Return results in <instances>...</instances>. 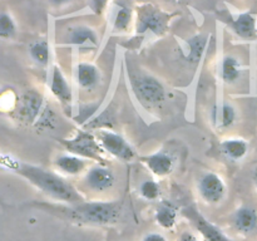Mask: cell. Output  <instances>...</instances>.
I'll use <instances>...</instances> for the list:
<instances>
[{"instance_id": "cell-1", "label": "cell", "mask_w": 257, "mask_h": 241, "mask_svg": "<svg viewBox=\"0 0 257 241\" xmlns=\"http://www.w3.org/2000/svg\"><path fill=\"white\" fill-rule=\"evenodd\" d=\"M15 172L53 200L62 201L69 205L83 202L80 193L58 173L29 163H18Z\"/></svg>"}, {"instance_id": "cell-2", "label": "cell", "mask_w": 257, "mask_h": 241, "mask_svg": "<svg viewBox=\"0 0 257 241\" xmlns=\"http://www.w3.org/2000/svg\"><path fill=\"white\" fill-rule=\"evenodd\" d=\"M120 201H83L67 208L68 217L79 225L109 226L118 222L122 213Z\"/></svg>"}, {"instance_id": "cell-3", "label": "cell", "mask_w": 257, "mask_h": 241, "mask_svg": "<svg viewBox=\"0 0 257 241\" xmlns=\"http://www.w3.org/2000/svg\"><path fill=\"white\" fill-rule=\"evenodd\" d=\"M18 114L20 119L39 128H53L55 125L53 109L45 103L44 98L34 90L23 95L18 107Z\"/></svg>"}, {"instance_id": "cell-4", "label": "cell", "mask_w": 257, "mask_h": 241, "mask_svg": "<svg viewBox=\"0 0 257 241\" xmlns=\"http://www.w3.org/2000/svg\"><path fill=\"white\" fill-rule=\"evenodd\" d=\"M173 14L160 9L156 5L138 4L136 7V30L138 34H151L162 37L170 29Z\"/></svg>"}, {"instance_id": "cell-5", "label": "cell", "mask_w": 257, "mask_h": 241, "mask_svg": "<svg viewBox=\"0 0 257 241\" xmlns=\"http://www.w3.org/2000/svg\"><path fill=\"white\" fill-rule=\"evenodd\" d=\"M132 89L137 99L146 107H157L166 99V89L157 78L138 74L132 78Z\"/></svg>"}, {"instance_id": "cell-6", "label": "cell", "mask_w": 257, "mask_h": 241, "mask_svg": "<svg viewBox=\"0 0 257 241\" xmlns=\"http://www.w3.org/2000/svg\"><path fill=\"white\" fill-rule=\"evenodd\" d=\"M60 142L64 146L65 150L68 151V153L79 156V157L89 161H98V162L104 161V158H103L104 151L100 147L97 137L93 133L85 132V131H78L73 138L62 140Z\"/></svg>"}, {"instance_id": "cell-7", "label": "cell", "mask_w": 257, "mask_h": 241, "mask_svg": "<svg viewBox=\"0 0 257 241\" xmlns=\"http://www.w3.org/2000/svg\"><path fill=\"white\" fill-rule=\"evenodd\" d=\"M94 135L103 151L112 156V157L124 161V162L132 161L135 158V150L130 145V142L123 136H120L119 133L108 130H100L97 131Z\"/></svg>"}, {"instance_id": "cell-8", "label": "cell", "mask_w": 257, "mask_h": 241, "mask_svg": "<svg viewBox=\"0 0 257 241\" xmlns=\"http://www.w3.org/2000/svg\"><path fill=\"white\" fill-rule=\"evenodd\" d=\"M201 198L208 205H217L225 198L227 188L223 178L215 172H206L201 176L197 185Z\"/></svg>"}, {"instance_id": "cell-9", "label": "cell", "mask_w": 257, "mask_h": 241, "mask_svg": "<svg viewBox=\"0 0 257 241\" xmlns=\"http://www.w3.org/2000/svg\"><path fill=\"white\" fill-rule=\"evenodd\" d=\"M187 218H190L196 230L200 232L203 241H233L225 231L221 230L217 225L208 221L203 215H201L196 208L188 207L183 211Z\"/></svg>"}, {"instance_id": "cell-10", "label": "cell", "mask_w": 257, "mask_h": 241, "mask_svg": "<svg viewBox=\"0 0 257 241\" xmlns=\"http://www.w3.org/2000/svg\"><path fill=\"white\" fill-rule=\"evenodd\" d=\"M84 182L85 186L94 192H104L114 186L115 173L112 168L104 165L92 166L85 172Z\"/></svg>"}, {"instance_id": "cell-11", "label": "cell", "mask_w": 257, "mask_h": 241, "mask_svg": "<svg viewBox=\"0 0 257 241\" xmlns=\"http://www.w3.org/2000/svg\"><path fill=\"white\" fill-rule=\"evenodd\" d=\"M141 162L157 177H166L173 172L176 167V156L166 150L157 151L151 155L141 157Z\"/></svg>"}, {"instance_id": "cell-12", "label": "cell", "mask_w": 257, "mask_h": 241, "mask_svg": "<svg viewBox=\"0 0 257 241\" xmlns=\"http://www.w3.org/2000/svg\"><path fill=\"white\" fill-rule=\"evenodd\" d=\"M231 225L240 235H252L257 231V210L250 205L240 206L231 216Z\"/></svg>"}, {"instance_id": "cell-13", "label": "cell", "mask_w": 257, "mask_h": 241, "mask_svg": "<svg viewBox=\"0 0 257 241\" xmlns=\"http://www.w3.org/2000/svg\"><path fill=\"white\" fill-rule=\"evenodd\" d=\"M74 79L78 87L85 90H92L99 85L102 74L97 65L88 62L78 63L74 70Z\"/></svg>"}, {"instance_id": "cell-14", "label": "cell", "mask_w": 257, "mask_h": 241, "mask_svg": "<svg viewBox=\"0 0 257 241\" xmlns=\"http://www.w3.org/2000/svg\"><path fill=\"white\" fill-rule=\"evenodd\" d=\"M230 28L238 38L252 40L257 37V19L251 13H241L230 20Z\"/></svg>"}, {"instance_id": "cell-15", "label": "cell", "mask_w": 257, "mask_h": 241, "mask_svg": "<svg viewBox=\"0 0 257 241\" xmlns=\"http://www.w3.org/2000/svg\"><path fill=\"white\" fill-rule=\"evenodd\" d=\"M67 42L80 48H94L99 43L97 32L88 25H75L68 29Z\"/></svg>"}, {"instance_id": "cell-16", "label": "cell", "mask_w": 257, "mask_h": 241, "mask_svg": "<svg viewBox=\"0 0 257 241\" xmlns=\"http://www.w3.org/2000/svg\"><path fill=\"white\" fill-rule=\"evenodd\" d=\"M50 90H52L53 95L59 100L60 104L64 108H70L72 104V88H70L69 83H68L67 78L64 77L60 68L55 65L53 68L52 74V82H50Z\"/></svg>"}, {"instance_id": "cell-17", "label": "cell", "mask_w": 257, "mask_h": 241, "mask_svg": "<svg viewBox=\"0 0 257 241\" xmlns=\"http://www.w3.org/2000/svg\"><path fill=\"white\" fill-rule=\"evenodd\" d=\"M88 161L79 156L72 155V153H62L57 156L54 160V165L57 170L65 173L68 176L80 175L85 168L88 167Z\"/></svg>"}, {"instance_id": "cell-18", "label": "cell", "mask_w": 257, "mask_h": 241, "mask_svg": "<svg viewBox=\"0 0 257 241\" xmlns=\"http://www.w3.org/2000/svg\"><path fill=\"white\" fill-rule=\"evenodd\" d=\"M220 151L228 161H242L250 152V145L243 138H226L220 143Z\"/></svg>"}, {"instance_id": "cell-19", "label": "cell", "mask_w": 257, "mask_h": 241, "mask_svg": "<svg viewBox=\"0 0 257 241\" xmlns=\"http://www.w3.org/2000/svg\"><path fill=\"white\" fill-rule=\"evenodd\" d=\"M178 210L175 203L170 201H162L156 208L155 221L163 230H173L177 225Z\"/></svg>"}, {"instance_id": "cell-20", "label": "cell", "mask_w": 257, "mask_h": 241, "mask_svg": "<svg viewBox=\"0 0 257 241\" xmlns=\"http://www.w3.org/2000/svg\"><path fill=\"white\" fill-rule=\"evenodd\" d=\"M243 68L240 60L233 55H225L221 64V77L225 84H235L242 77Z\"/></svg>"}, {"instance_id": "cell-21", "label": "cell", "mask_w": 257, "mask_h": 241, "mask_svg": "<svg viewBox=\"0 0 257 241\" xmlns=\"http://www.w3.org/2000/svg\"><path fill=\"white\" fill-rule=\"evenodd\" d=\"M133 20V12L124 4L118 5L113 19V30L117 33H124L130 29Z\"/></svg>"}, {"instance_id": "cell-22", "label": "cell", "mask_w": 257, "mask_h": 241, "mask_svg": "<svg viewBox=\"0 0 257 241\" xmlns=\"http://www.w3.org/2000/svg\"><path fill=\"white\" fill-rule=\"evenodd\" d=\"M30 58L37 64L47 67L50 60V45L47 40H37L29 48Z\"/></svg>"}, {"instance_id": "cell-23", "label": "cell", "mask_w": 257, "mask_h": 241, "mask_svg": "<svg viewBox=\"0 0 257 241\" xmlns=\"http://www.w3.org/2000/svg\"><path fill=\"white\" fill-rule=\"evenodd\" d=\"M17 34L18 27L14 18L8 12H0V39L12 40Z\"/></svg>"}, {"instance_id": "cell-24", "label": "cell", "mask_w": 257, "mask_h": 241, "mask_svg": "<svg viewBox=\"0 0 257 241\" xmlns=\"http://www.w3.org/2000/svg\"><path fill=\"white\" fill-rule=\"evenodd\" d=\"M206 45H207V37H205V35L198 34L191 38L190 42H188V49H190L188 59H191V62L197 63L205 53Z\"/></svg>"}, {"instance_id": "cell-25", "label": "cell", "mask_w": 257, "mask_h": 241, "mask_svg": "<svg viewBox=\"0 0 257 241\" xmlns=\"http://www.w3.org/2000/svg\"><path fill=\"white\" fill-rule=\"evenodd\" d=\"M138 192H140L141 197L146 201H156L162 195L160 183L156 182L155 180H145L143 182H141Z\"/></svg>"}, {"instance_id": "cell-26", "label": "cell", "mask_w": 257, "mask_h": 241, "mask_svg": "<svg viewBox=\"0 0 257 241\" xmlns=\"http://www.w3.org/2000/svg\"><path fill=\"white\" fill-rule=\"evenodd\" d=\"M237 119V112L236 108L231 103L225 102L221 105V117H220V127L222 130H228L232 127Z\"/></svg>"}, {"instance_id": "cell-27", "label": "cell", "mask_w": 257, "mask_h": 241, "mask_svg": "<svg viewBox=\"0 0 257 241\" xmlns=\"http://www.w3.org/2000/svg\"><path fill=\"white\" fill-rule=\"evenodd\" d=\"M109 0H89V7L92 12L97 15H102L108 7Z\"/></svg>"}, {"instance_id": "cell-28", "label": "cell", "mask_w": 257, "mask_h": 241, "mask_svg": "<svg viewBox=\"0 0 257 241\" xmlns=\"http://www.w3.org/2000/svg\"><path fill=\"white\" fill-rule=\"evenodd\" d=\"M141 241H168V238L158 231H150L142 236Z\"/></svg>"}, {"instance_id": "cell-29", "label": "cell", "mask_w": 257, "mask_h": 241, "mask_svg": "<svg viewBox=\"0 0 257 241\" xmlns=\"http://www.w3.org/2000/svg\"><path fill=\"white\" fill-rule=\"evenodd\" d=\"M178 241H203L201 238H198L197 235H195L191 231H183L182 233L178 237Z\"/></svg>"}, {"instance_id": "cell-30", "label": "cell", "mask_w": 257, "mask_h": 241, "mask_svg": "<svg viewBox=\"0 0 257 241\" xmlns=\"http://www.w3.org/2000/svg\"><path fill=\"white\" fill-rule=\"evenodd\" d=\"M72 2L73 0H49L50 4L54 5V7H64V5L69 4Z\"/></svg>"}, {"instance_id": "cell-31", "label": "cell", "mask_w": 257, "mask_h": 241, "mask_svg": "<svg viewBox=\"0 0 257 241\" xmlns=\"http://www.w3.org/2000/svg\"><path fill=\"white\" fill-rule=\"evenodd\" d=\"M252 181H253V185H255V187H256V190H257V166L255 167V170H253Z\"/></svg>"}, {"instance_id": "cell-32", "label": "cell", "mask_w": 257, "mask_h": 241, "mask_svg": "<svg viewBox=\"0 0 257 241\" xmlns=\"http://www.w3.org/2000/svg\"><path fill=\"white\" fill-rule=\"evenodd\" d=\"M166 2L171 3V4H181V3L186 2V0H166Z\"/></svg>"}]
</instances>
